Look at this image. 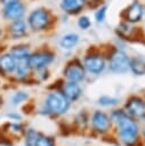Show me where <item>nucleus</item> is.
<instances>
[{"label":"nucleus","mask_w":145,"mask_h":146,"mask_svg":"<svg viewBox=\"0 0 145 146\" xmlns=\"http://www.w3.org/2000/svg\"><path fill=\"white\" fill-rule=\"evenodd\" d=\"M56 15L54 11L45 6H39L30 10L26 17V22L30 31L39 33L48 31L56 23Z\"/></svg>","instance_id":"nucleus-1"},{"label":"nucleus","mask_w":145,"mask_h":146,"mask_svg":"<svg viewBox=\"0 0 145 146\" xmlns=\"http://www.w3.org/2000/svg\"><path fill=\"white\" fill-rule=\"evenodd\" d=\"M112 120L119 128V135L121 140L126 145H132L138 135V127L136 122L129 117L123 111H114L112 113Z\"/></svg>","instance_id":"nucleus-2"},{"label":"nucleus","mask_w":145,"mask_h":146,"mask_svg":"<svg viewBox=\"0 0 145 146\" xmlns=\"http://www.w3.org/2000/svg\"><path fill=\"white\" fill-rule=\"evenodd\" d=\"M82 64L87 73H90L92 75H99L106 68L107 59L105 54H103L102 51L90 49V51L83 56Z\"/></svg>","instance_id":"nucleus-3"},{"label":"nucleus","mask_w":145,"mask_h":146,"mask_svg":"<svg viewBox=\"0 0 145 146\" xmlns=\"http://www.w3.org/2000/svg\"><path fill=\"white\" fill-rule=\"evenodd\" d=\"M107 66L112 73L123 74L129 71L130 57L122 50L118 48H113L112 51L107 55Z\"/></svg>","instance_id":"nucleus-4"},{"label":"nucleus","mask_w":145,"mask_h":146,"mask_svg":"<svg viewBox=\"0 0 145 146\" xmlns=\"http://www.w3.org/2000/svg\"><path fill=\"white\" fill-rule=\"evenodd\" d=\"M145 16V5L139 0H132L120 13V18L130 24H139Z\"/></svg>","instance_id":"nucleus-5"},{"label":"nucleus","mask_w":145,"mask_h":146,"mask_svg":"<svg viewBox=\"0 0 145 146\" xmlns=\"http://www.w3.org/2000/svg\"><path fill=\"white\" fill-rule=\"evenodd\" d=\"M55 59V52L48 48L40 49L37 51L31 52L29 56V64L32 68V71H40L43 68H47Z\"/></svg>","instance_id":"nucleus-6"},{"label":"nucleus","mask_w":145,"mask_h":146,"mask_svg":"<svg viewBox=\"0 0 145 146\" xmlns=\"http://www.w3.org/2000/svg\"><path fill=\"white\" fill-rule=\"evenodd\" d=\"M70 106L69 99L62 91H54L50 92L46 99V107L48 113L53 114H62L67 111Z\"/></svg>","instance_id":"nucleus-7"},{"label":"nucleus","mask_w":145,"mask_h":146,"mask_svg":"<svg viewBox=\"0 0 145 146\" xmlns=\"http://www.w3.org/2000/svg\"><path fill=\"white\" fill-rule=\"evenodd\" d=\"M63 75L67 81H73L78 83L83 81L87 72L82 64V60H80L79 58H73L67 62L63 70Z\"/></svg>","instance_id":"nucleus-8"},{"label":"nucleus","mask_w":145,"mask_h":146,"mask_svg":"<svg viewBox=\"0 0 145 146\" xmlns=\"http://www.w3.org/2000/svg\"><path fill=\"white\" fill-rule=\"evenodd\" d=\"M1 16L5 21L11 22L19 18H24L26 15V3L23 0L10 2L6 6L1 7Z\"/></svg>","instance_id":"nucleus-9"},{"label":"nucleus","mask_w":145,"mask_h":146,"mask_svg":"<svg viewBox=\"0 0 145 146\" xmlns=\"http://www.w3.org/2000/svg\"><path fill=\"white\" fill-rule=\"evenodd\" d=\"M59 9L67 16H79L88 8L86 0H59Z\"/></svg>","instance_id":"nucleus-10"},{"label":"nucleus","mask_w":145,"mask_h":146,"mask_svg":"<svg viewBox=\"0 0 145 146\" xmlns=\"http://www.w3.org/2000/svg\"><path fill=\"white\" fill-rule=\"evenodd\" d=\"M29 25L26 22V18H19L16 21L9 22L8 25V33L11 39L14 40H19L25 38L29 34Z\"/></svg>","instance_id":"nucleus-11"},{"label":"nucleus","mask_w":145,"mask_h":146,"mask_svg":"<svg viewBox=\"0 0 145 146\" xmlns=\"http://www.w3.org/2000/svg\"><path fill=\"white\" fill-rule=\"evenodd\" d=\"M139 29L140 27H136L134 24H130L126 21L120 19V22L118 23V25L115 27V33L121 39L131 40V38L136 36V34H138Z\"/></svg>","instance_id":"nucleus-12"},{"label":"nucleus","mask_w":145,"mask_h":146,"mask_svg":"<svg viewBox=\"0 0 145 146\" xmlns=\"http://www.w3.org/2000/svg\"><path fill=\"white\" fill-rule=\"evenodd\" d=\"M91 123H92L94 129L98 132H106L111 128V120L105 113L99 112V111L94 113Z\"/></svg>","instance_id":"nucleus-13"},{"label":"nucleus","mask_w":145,"mask_h":146,"mask_svg":"<svg viewBox=\"0 0 145 146\" xmlns=\"http://www.w3.org/2000/svg\"><path fill=\"white\" fill-rule=\"evenodd\" d=\"M126 108L129 114L137 117L144 116L145 114V104L139 97H136V96L129 98V100L126 104Z\"/></svg>","instance_id":"nucleus-14"},{"label":"nucleus","mask_w":145,"mask_h":146,"mask_svg":"<svg viewBox=\"0 0 145 146\" xmlns=\"http://www.w3.org/2000/svg\"><path fill=\"white\" fill-rule=\"evenodd\" d=\"M16 70V59L10 52L0 55V71L3 74H13Z\"/></svg>","instance_id":"nucleus-15"},{"label":"nucleus","mask_w":145,"mask_h":146,"mask_svg":"<svg viewBox=\"0 0 145 146\" xmlns=\"http://www.w3.org/2000/svg\"><path fill=\"white\" fill-rule=\"evenodd\" d=\"M62 92L65 95V97L71 100V102H74L76 100L80 95H81V88L79 86L78 82H73V81H66L64 84H63V89H62Z\"/></svg>","instance_id":"nucleus-16"},{"label":"nucleus","mask_w":145,"mask_h":146,"mask_svg":"<svg viewBox=\"0 0 145 146\" xmlns=\"http://www.w3.org/2000/svg\"><path fill=\"white\" fill-rule=\"evenodd\" d=\"M80 41V36L75 32H67L63 34L59 39V47L64 50H71L76 47Z\"/></svg>","instance_id":"nucleus-17"},{"label":"nucleus","mask_w":145,"mask_h":146,"mask_svg":"<svg viewBox=\"0 0 145 146\" xmlns=\"http://www.w3.org/2000/svg\"><path fill=\"white\" fill-rule=\"evenodd\" d=\"M32 72V68L29 64V58L16 60V70L15 74L18 79H26Z\"/></svg>","instance_id":"nucleus-18"},{"label":"nucleus","mask_w":145,"mask_h":146,"mask_svg":"<svg viewBox=\"0 0 145 146\" xmlns=\"http://www.w3.org/2000/svg\"><path fill=\"white\" fill-rule=\"evenodd\" d=\"M9 52L15 57L16 60L29 58V56L31 55V50L27 44H15L10 48Z\"/></svg>","instance_id":"nucleus-19"},{"label":"nucleus","mask_w":145,"mask_h":146,"mask_svg":"<svg viewBox=\"0 0 145 146\" xmlns=\"http://www.w3.org/2000/svg\"><path fill=\"white\" fill-rule=\"evenodd\" d=\"M129 71H131L135 75H145V60L140 57L130 58Z\"/></svg>","instance_id":"nucleus-20"},{"label":"nucleus","mask_w":145,"mask_h":146,"mask_svg":"<svg viewBox=\"0 0 145 146\" xmlns=\"http://www.w3.org/2000/svg\"><path fill=\"white\" fill-rule=\"evenodd\" d=\"M107 9H108V6L106 3H103L100 6H98L94 13V19L97 22V23H103L106 18V15H107Z\"/></svg>","instance_id":"nucleus-21"},{"label":"nucleus","mask_w":145,"mask_h":146,"mask_svg":"<svg viewBox=\"0 0 145 146\" xmlns=\"http://www.w3.org/2000/svg\"><path fill=\"white\" fill-rule=\"evenodd\" d=\"M76 25H78V27H79L80 30H82V31H87V30H89V29L91 27L92 22H91V19H90L89 16L81 14V15L78 16Z\"/></svg>","instance_id":"nucleus-22"},{"label":"nucleus","mask_w":145,"mask_h":146,"mask_svg":"<svg viewBox=\"0 0 145 146\" xmlns=\"http://www.w3.org/2000/svg\"><path fill=\"white\" fill-rule=\"evenodd\" d=\"M34 146H55V141L51 137H46V136L39 135Z\"/></svg>","instance_id":"nucleus-23"},{"label":"nucleus","mask_w":145,"mask_h":146,"mask_svg":"<svg viewBox=\"0 0 145 146\" xmlns=\"http://www.w3.org/2000/svg\"><path fill=\"white\" fill-rule=\"evenodd\" d=\"M118 99L116 98H113V97H108V96H103L98 99V103L102 105V106H112V105H115L118 104Z\"/></svg>","instance_id":"nucleus-24"},{"label":"nucleus","mask_w":145,"mask_h":146,"mask_svg":"<svg viewBox=\"0 0 145 146\" xmlns=\"http://www.w3.org/2000/svg\"><path fill=\"white\" fill-rule=\"evenodd\" d=\"M38 136H39V133L35 132L34 130H32V129L29 130V132L26 135V146H34Z\"/></svg>","instance_id":"nucleus-25"},{"label":"nucleus","mask_w":145,"mask_h":146,"mask_svg":"<svg viewBox=\"0 0 145 146\" xmlns=\"http://www.w3.org/2000/svg\"><path fill=\"white\" fill-rule=\"evenodd\" d=\"M27 98V94H25L24 91H18L14 95L13 97V104H18V103H22L24 102L25 99Z\"/></svg>","instance_id":"nucleus-26"},{"label":"nucleus","mask_w":145,"mask_h":146,"mask_svg":"<svg viewBox=\"0 0 145 146\" xmlns=\"http://www.w3.org/2000/svg\"><path fill=\"white\" fill-rule=\"evenodd\" d=\"M88 9H96L98 6L105 3V0H86Z\"/></svg>","instance_id":"nucleus-27"},{"label":"nucleus","mask_w":145,"mask_h":146,"mask_svg":"<svg viewBox=\"0 0 145 146\" xmlns=\"http://www.w3.org/2000/svg\"><path fill=\"white\" fill-rule=\"evenodd\" d=\"M10 128H11V131H14L16 133H21L22 132V125H19V124H11Z\"/></svg>","instance_id":"nucleus-28"},{"label":"nucleus","mask_w":145,"mask_h":146,"mask_svg":"<svg viewBox=\"0 0 145 146\" xmlns=\"http://www.w3.org/2000/svg\"><path fill=\"white\" fill-rule=\"evenodd\" d=\"M14 1H18V0H0V6L2 7V6H6L10 2H14Z\"/></svg>","instance_id":"nucleus-29"},{"label":"nucleus","mask_w":145,"mask_h":146,"mask_svg":"<svg viewBox=\"0 0 145 146\" xmlns=\"http://www.w3.org/2000/svg\"><path fill=\"white\" fill-rule=\"evenodd\" d=\"M8 116H9V117H13V119H15V120H19V119H21L19 115H17V114H13V113L8 114Z\"/></svg>","instance_id":"nucleus-30"},{"label":"nucleus","mask_w":145,"mask_h":146,"mask_svg":"<svg viewBox=\"0 0 145 146\" xmlns=\"http://www.w3.org/2000/svg\"><path fill=\"white\" fill-rule=\"evenodd\" d=\"M1 36H2V29L0 27V39H1Z\"/></svg>","instance_id":"nucleus-31"},{"label":"nucleus","mask_w":145,"mask_h":146,"mask_svg":"<svg viewBox=\"0 0 145 146\" xmlns=\"http://www.w3.org/2000/svg\"><path fill=\"white\" fill-rule=\"evenodd\" d=\"M0 105H1V98H0Z\"/></svg>","instance_id":"nucleus-32"},{"label":"nucleus","mask_w":145,"mask_h":146,"mask_svg":"<svg viewBox=\"0 0 145 146\" xmlns=\"http://www.w3.org/2000/svg\"><path fill=\"white\" fill-rule=\"evenodd\" d=\"M144 17H145V16H144Z\"/></svg>","instance_id":"nucleus-33"}]
</instances>
